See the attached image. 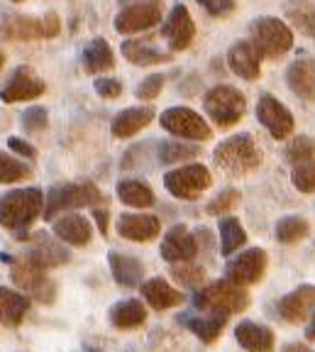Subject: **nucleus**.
<instances>
[{
  "label": "nucleus",
  "mask_w": 315,
  "mask_h": 352,
  "mask_svg": "<svg viewBox=\"0 0 315 352\" xmlns=\"http://www.w3.org/2000/svg\"><path fill=\"white\" fill-rule=\"evenodd\" d=\"M213 162L227 176H247L255 169H259L261 149L257 147L255 138L249 132H242V135L222 140L213 152Z\"/></svg>",
  "instance_id": "1"
},
{
  "label": "nucleus",
  "mask_w": 315,
  "mask_h": 352,
  "mask_svg": "<svg viewBox=\"0 0 315 352\" xmlns=\"http://www.w3.org/2000/svg\"><path fill=\"white\" fill-rule=\"evenodd\" d=\"M45 210V193L39 188H15L0 196V226L8 230L30 228Z\"/></svg>",
  "instance_id": "2"
},
{
  "label": "nucleus",
  "mask_w": 315,
  "mask_h": 352,
  "mask_svg": "<svg viewBox=\"0 0 315 352\" xmlns=\"http://www.w3.org/2000/svg\"><path fill=\"white\" fill-rule=\"evenodd\" d=\"M194 303L203 314L233 316V314H242L244 308L249 306V294L244 292V286L225 279V281H215V284H208L205 289H200V292L196 294Z\"/></svg>",
  "instance_id": "3"
},
{
  "label": "nucleus",
  "mask_w": 315,
  "mask_h": 352,
  "mask_svg": "<svg viewBox=\"0 0 315 352\" xmlns=\"http://www.w3.org/2000/svg\"><path fill=\"white\" fill-rule=\"evenodd\" d=\"M103 201V193H100V188L93 182L61 184V186L49 188V193L45 196V220H54L64 210L83 208V206H98Z\"/></svg>",
  "instance_id": "4"
},
{
  "label": "nucleus",
  "mask_w": 315,
  "mask_h": 352,
  "mask_svg": "<svg viewBox=\"0 0 315 352\" xmlns=\"http://www.w3.org/2000/svg\"><path fill=\"white\" fill-rule=\"evenodd\" d=\"M61 32V20L56 12L42 17L34 15H10L0 25V37L5 42H34V39H51Z\"/></svg>",
  "instance_id": "5"
},
{
  "label": "nucleus",
  "mask_w": 315,
  "mask_h": 352,
  "mask_svg": "<svg viewBox=\"0 0 315 352\" xmlns=\"http://www.w3.org/2000/svg\"><path fill=\"white\" fill-rule=\"evenodd\" d=\"M249 34L252 42L259 47V52L269 59H279L293 47V32L286 22L279 17H259L249 25Z\"/></svg>",
  "instance_id": "6"
},
{
  "label": "nucleus",
  "mask_w": 315,
  "mask_h": 352,
  "mask_svg": "<svg viewBox=\"0 0 315 352\" xmlns=\"http://www.w3.org/2000/svg\"><path fill=\"white\" fill-rule=\"evenodd\" d=\"M205 113L210 116V120L218 122L220 127H233L235 122H240V118L247 110V100L244 94H240L233 86H215L210 88L203 98Z\"/></svg>",
  "instance_id": "7"
},
{
  "label": "nucleus",
  "mask_w": 315,
  "mask_h": 352,
  "mask_svg": "<svg viewBox=\"0 0 315 352\" xmlns=\"http://www.w3.org/2000/svg\"><path fill=\"white\" fill-rule=\"evenodd\" d=\"M210 184H213V176H210L208 166L203 164H186L164 174L166 191L172 193L174 198H181V201L200 198V193L208 191Z\"/></svg>",
  "instance_id": "8"
},
{
  "label": "nucleus",
  "mask_w": 315,
  "mask_h": 352,
  "mask_svg": "<svg viewBox=\"0 0 315 352\" xmlns=\"http://www.w3.org/2000/svg\"><path fill=\"white\" fill-rule=\"evenodd\" d=\"M10 276H12V281H15V286H20L23 292L32 294L37 301H42V303L54 301V294H56L54 281L47 276L45 267H39L37 262H32L27 254L20 257L17 262H12Z\"/></svg>",
  "instance_id": "9"
},
{
  "label": "nucleus",
  "mask_w": 315,
  "mask_h": 352,
  "mask_svg": "<svg viewBox=\"0 0 315 352\" xmlns=\"http://www.w3.org/2000/svg\"><path fill=\"white\" fill-rule=\"evenodd\" d=\"M161 127L166 132H172L176 138L194 140V142H205L213 138V130L208 127V122L191 108H169L161 113Z\"/></svg>",
  "instance_id": "10"
},
{
  "label": "nucleus",
  "mask_w": 315,
  "mask_h": 352,
  "mask_svg": "<svg viewBox=\"0 0 315 352\" xmlns=\"http://www.w3.org/2000/svg\"><path fill=\"white\" fill-rule=\"evenodd\" d=\"M161 6H164L161 0H137V3H130V8H125V10H120L115 15V32L135 34L159 25L161 12H164Z\"/></svg>",
  "instance_id": "11"
},
{
  "label": "nucleus",
  "mask_w": 315,
  "mask_h": 352,
  "mask_svg": "<svg viewBox=\"0 0 315 352\" xmlns=\"http://www.w3.org/2000/svg\"><path fill=\"white\" fill-rule=\"evenodd\" d=\"M266 264H269V257H266V250L261 248H252V250H244L242 254L233 259V262L227 264V279L235 281L240 286H249V284H257L261 281L266 272Z\"/></svg>",
  "instance_id": "12"
},
{
  "label": "nucleus",
  "mask_w": 315,
  "mask_h": 352,
  "mask_svg": "<svg viewBox=\"0 0 315 352\" xmlns=\"http://www.w3.org/2000/svg\"><path fill=\"white\" fill-rule=\"evenodd\" d=\"M257 120L269 130V135L274 140H286L293 132V116L291 110L274 96H261L257 103Z\"/></svg>",
  "instance_id": "13"
},
{
  "label": "nucleus",
  "mask_w": 315,
  "mask_h": 352,
  "mask_svg": "<svg viewBox=\"0 0 315 352\" xmlns=\"http://www.w3.org/2000/svg\"><path fill=\"white\" fill-rule=\"evenodd\" d=\"M47 91V83L30 69V66H20L5 83V88L0 91V100L3 103H23V100H37L39 96Z\"/></svg>",
  "instance_id": "14"
},
{
  "label": "nucleus",
  "mask_w": 315,
  "mask_h": 352,
  "mask_svg": "<svg viewBox=\"0 0 315 352\" xmlns=\"http://www.w3.org/2000/svg\"><path fill=\"white\" fill-rule=\"evenodd\" d=\"M261 52L252 39H240L227 52V64L230 72L237 74L244 81H257L261 74Z\"/></svg>",
  "instance_id": "15"
},
{
  "label": "nucleus",
  "mask_w": 315,
  "mask_h": 352,
  "mask_svg": "<svg viewBox=\"0 0 315 352\" xmlns=\"http://www.w3.org/2000/svg\"><path fill=\"white\" fill-rule=\"evenodd\" d=\"M161 34L174 52H183L191 47L196 37V25L186 6H174V10L166 17L164 28H161Z\"/></svg>",
  "instance_id": "16"
},
{
  "label": "nucleus",
  "mask_w": 315,
  "mask_h": 352,
  "mask_svg": "<svg viewBox=\"0 0 315 352\" xmlns=\"http://www.w3.org/2000/svg\"><path fill=\"white\" fill-rule=\"evenodd\" d=\"M277 311L286 323H303V320L313 318L315 286L303 284V286H299V289H293L291 294H286V296L279 301Z\"/></svg>",
  "instance_id": "17"
},
{
  "label": "nucleus",
  "mask_w": 315,
  "mask_h": 352,
  "mask_svg": "<svg viewBox=\"0 0 315 352\" xmlns=\"http://www.w3.org/2000/svg\"><path fill=\"white\" fill-rule=\"evenodd\" d=\"M198 254V240L186 226H174L161 240V257L166 262H191Z\"/></svg>",
  "instance_id": "18"
},
{
  "label": "nucleus",
  "mask_w": 315,
  "mask_h": 352,
  "mask_svg": "<svg viewBox=\"0 0 315 352\" xmlns=\"http://www.w3.org/2000/svg\"><path fill=\"white\" fill-rule=\"evenodd\" d=\"M161 230L156 215L150 213H122L117 218V232L130 242H152Z\"/></svg>",
  "instance_id": "19"
},
{
  "label": "nucleus",
  "mask_w": 315,
  "mask_h": 352,
  "mask_svg": "<svg viewBox=\"0 0 315 352\" xmlns=\"http://www.w3.org/2000/svg\"><path fill=\"white\" fill-rule=\"evenodd\" d=\"M286 83L293 94L305 103L315 100V59H296L286 72Z\"/></svg>",
  "instance_id": "20"
},
{
  "label": "nucleus",
  "mask_w": 315,
  "mask_h": 352,
  "mask_svg": "<svg viewBox=\"0 0 315 352\" xmlns=\"http://www.w3.org/2000/svg\"><path fill=\"white\" fill-rule=\"evenodd\" d=\"M235 338L247 352H274V345H277L274 330L255 320H242L235 328Z\"/></svg>",
  "instance_id": "21"
},
{
  "label": "nucleus",
  "mask_w": 315,
  "mask_h": 352,
  "mask_svg": "<svg viewBox=\"0 0 315 352\" xmlns=\"http://www.w3.org/2000/svg\"><path fill=\"white\" fill-rule=\"evenodd\" d=\"M154 116L156 113H154L152 105H139V108L122 110V113H117V116L113 118L110 132L117 140H128V138H132V135H137L139 130H144V127L150 125V122L154 120Z\"/></svg>",
  "instance_id": "22"
},
{
  "label": "nucleus",
  "mask_w": 315,
  "mask_h": 352,
  "mask_svg": "<svg viewBox=\"0 0 315 352\" xmlns=\"http://www.w3.org/2000/svg\"><path fill=\"white\" fill-rule=\"evenodd\" d=\"M30 242H32V250L27 252V257L37 262L39 267L51 270V267H61L69 262V252L56 240H51L47 232H34Z\"/></svg>",
  "instance_id": "23"
},
{
  "label": "nucleus",
  "mask_w": 315,
  "mask_h": 352,
  "mask_svg": "<svg viewBox=\"0 0 315 352\" xmlns=\"http://www.w3.org/2000/svg\"><path fill=\"white\" fill-rule=\"evenodd\" d=\"M54 235L59 237L61 242H69L73 248H83V245H89L91 237H93V228L91 223L83 215L76 213H64L61 218L54 220Z\"/></svg>",
  "instance_id": "24"
},
{
  "label": "nucleus",
  "mask_w": 315,
  "mask_h": 352,
  "mask_svg": "<svg viewBox=\"0 0 315 352\" xmlns=\"http://www.w3.org/2000/svg\"><path fill=\"white\" fill-rule=\"evenodd\" d=\"M142 296L144 301L150 303L154 311H166V308H174V306H181L183 303V294L178 289H174L169 281L164 279H150L142 284Z\"/></svg>",
  "instance_id": "25"
},
{
  "label": "nucleus",
  "mask_w": 315,
  "mask_h": 352,
  "mask_svg": "<svg viewBox=\"0 0 315 352\" xmlns=\"http://www.w3.org/2000/svg\"><path fill=\"white\" fill-rule=\"evenodd\" d=\"M122 56L135 66H156L172 61V54L156 50L150 39H125L122 42Z\"/></svg>",
  "instance_id": "26"
},
{
  "label": "nucleus",
  "mask_w": 315,
  "mask_h": 352,
  "mask_svg": "<svg viewBox=\"0 0 315 352\" xmlns=\"http://www.w3.org/2000/svg\"><path fill=\"white\" fill-rule=\"evenodd\" d=\"M108 259H110V272H113V276H115V281L120 286L135 289V286L142 284L144 264L139 262L137 257H132V254L115 252V250H113V252L108 254Z\"/></svg>",
  "instance_id": "27"
},
{
  "label": "nucleus",
  "mask_w": 315,
  "mask_h": 352,
  "mask_svg": "<svg viewBox=\"0 0 315 352\" xmlns=\"http://www.w3.org/2000/svg\"><path fill=\"white\" fill-rule=\"evenodd\" d=\"M83 72L86 74H103L110 72L115 66V56H113L110 44L103 37H95L93 42H89V47L83 50Z\"/></svg>",
  "instance_id": "28"
},
{
  "label": "nucleus",
  "mask_w": 315,
  "mask_h": 352,
  "mask_svg": "<svg viewBox=\"0 0 315 352\" xmlns=\"http://www.w3.org/2000/svg\"><path fill=\"white\" fill-rule=\"evenodd\" d=\"M30 308V298L25 294H17L12 289H5L0 286V320L10 328H17V325L25 320V314Z\"/></svg>",
  "instance_id": "29"
},
{
  "label": "nucleus",
  "mask_w": 315,
  "mask_h": 352,
  "mask_svg": "<svg viewBox=\"0 0 315 352\" xmlns=\"http://www.w3.org/2000/svg\"><path fill=\"white\" fill-rule=\"evenodd\" d=\"M144 320H147V308L137 298H128V301H120L110 308V323L120 330L139 328Z\"/></svg>",
  "instance_id": "30"
},
{
  "label": "nucleus",
  "mask_w": 315,
  "mask_h": 352,
  "mask_svg": "<svg viewBox=\"0 0 315 352\" xmlns=\"http://www.w3.org/2000/svg\"><path fill=\"white\" fill-rule=\"evenodd\" d=\"M117 198L125 206H132V208H152L156 204L154 191L144 182H137V179H122L117 184Z\"/></svg>",
  "instance_id": "31"
},
{
  "label": "nucleus",
  "mask_w": 315,
  "mask_h": 352,
  "mask_svg": "<svg viewBox=\"0 0 315 352\" xmlns=\"http://www.w3.org/2000/svg\"><path fill=\"white\" fill-rule=\"evenodd\" d=\"M283 12L291 20V25H296L301 32L315 37V6L310 0H288Z\"/></svg>",
  "instance_id": "32"
},
{
  "label": "nucleus",
  "mask_w": 315,
  "mask_h": 352,
  "mask_svg": "<svg viewBox=\"0 0 315 352\" xmlns=\"http://www.w3.org/2000/svg\"><path fill=\"white\" fill-rule=\"evenodd\" d=\"M227 318H230V316L208 314V316H200V318H186L183 323L200 338V342H215L218 338H220L222 328H225Z\"/></svg>",
  "instance_id": "33"
},
{
  "label": "nucleus",
  "mask_w": 315,
  "mask_h": 352,
  "mask_svg": "<svg viewBox=\"0 0 315 352\" xmlns=\"http://www.w3.org/2000/svg\"><path fill=\"white\" fill-rule=\"evenodd\" d=\"M244 242H247V232L244 228L240 226L237 218H222L220 220V250L222 254H233L242 248Z\"/></svg>",
  "instance_id": "34"
},
{
  "label": "nucleus",
  "mask_w": 315,
  "mask_h": 352,
  "mask_svg": "<svg viewBox=\"0 0 315 352\" xmlns=\"http://www.w3.org/2000/svg\"><path fill=\"white\" fill-rule=\"evenodd\" d=\"M310 232L308 220L301 218V215H286L277 223V240L283 245H293V242L305 240Z\"/></svg>",
  "instance_id": "35"
},
{
  "label": "nucleus",
  "mask_w": 315,
  "mask_h": 352,
  "mask_svg": "<svg viewBox=\"0 0 315 352\" xmlns=\"http://www.w3.org/2000/svg\"><path fill=\"white\" fill-rule=\"evenodd\" d=\"M200 154L198 144H188V142H174V140H166L159 144V162L161 164H178V162L196 160Z\"/></svg>",
  "instance_id": "36"
},
{
  "label": "nucleus",
  "mask_w": 315,
  "mask_h": 352,
  "mask_svg": "<svg viewBox=\"0 0 315 352\" xmlns=\"http://www.w3.org/2000/svg\"><path fill=\"white\" fill-rule=\"evenodd\" d=\"M32 176V169H30L25 162L15 160L10 154L0 152V184H17L25 182Z\"/></svg>",
  "instance_id": "37"
},
{
  "label": "nucleus",
  "mask_w": 315,
  "mask_h": 352,
  "mask_svg": "<svg viewBox=\"0 0 315 352\" xmlns=\"http://www.w3.org/2000/svg\"><path fill=\"white\" fill-rule=\"evenodd\" d=\"M291 182L301 193H315V157L291 164Z\"/></svg>",
  "instance_id": "38"
},
{
  "label": "nucleus",
  "mask_w": 315,
  "mask_h": 352,
  "mask_svg": "<svg viewBox=\"0 0 315 352\" xmlns=\"http://www.w3.org/2000/svg\"><path fill=\"white\" fill-rule=\"evenodd\" d=\"M172 276L178 281L181 286H191V289H198L205 279V270L198 267V264L191 262H181L176 267H172Z\"/></svg>",
  "instance_id": "39"
},
{
  "label": "nucleus",
  "mask_w": 315,
  "mask_h": 352,
  "mask_svg": "<svg viewBox=\"0 0 315 352\" xmlns=\"http://www.w3.org/2000/svg\"><path fill=\"white\" fill-rule=\"evenodd\" d=\"M308 157H315V140L308 138V135H299L296 140H291L286 147V160L291 164L301 160H308Z\"/></svg>",
  "instance_id": "40"
},
{
  "label": "nucleus",
  "mask_w": 315,
  "mask_h": 352,
  "mask_svg": "<svg viewBox=\"0 0 315 352\" xmlns=\"http://www.w3.org/2000/svg\"><path fill=\"white\" fill-rule=\"evenodd\" d=\"M240 206V191L235 188H227L222 191L220 196H215L213 201L208 204V213L210 215H227L230 210H235Z\"/></svg>",
  "instance_id": "41"
},
{
  "label": "nucleus",
  "mask_w": 315,
  "mask_h": 352,
  "mask_svg": "<svg viewBox=\"0 0 315 352\" xmlns=\"http://www.w3.org/2000/svg\"><path fill=\"white\" fill-rule=\"evenodd\" d=\"M164 81H166V78L161 76V74H152V76H147V78H142V81H139V86L135 88V96H137L139 100H154L156 96L161 94Z\"/></svg>",
  "instance_id": "42"
},
{
  "label": "nucleus",
  "mask_w": 315,
  "mask_h": 352,
  "mask_svg": "<svg viewBox=\"0 0 315 352\" xmlns=\"http://www.w3.org/2000/svg\"><path fill=\"white\" fill-rule=\"evenodd\" d=\"M47 120H49V113H47V108H42V105H32V108H27L23 113V127L27 132L45 130Z\"/></svg>",
  "instance_id": "43"
},
{
  "label": "nucleus",
  "mask_w": 315,
  "mask_h": 352,
  "mask_svg": "<svg viewBox=\"0 0 315 352\" xmlns=\"http://www.w3.org/2000/svg\"><path fill=\"white\" fill-rule=\"evenodd\" d=\"M198 3L213 17H225L235 10V0H198Z\"/></svg>",
  "instance_id": "44"
},
{
  "label": "nucleus",
  "mask_w": 315,
  "mask_h": 352,
  "mask_svg": "<svg viewBox=\"0 0 315 352\" xmlns=\"http://www.w3.org/2000/svg\"><path fill=\"white\" fill-rule=\"evenodd\" d=\"M93 88L100 98H117L122 94V83L117 78H98L93 83Z\"/></svg>",
  "instance_id": "45"
},
{
  "label": "nucleus",
  "mask_w": 315,
  "mask_h": 352,
  "mask_svg": "<svg viewBox=\"0 0 315 352\" xmlns=\"http://www.w3.org/2000/svg\"><path fill=\"white\" fill-rule=\"evenodd\" d=\"M8 147H10L15 154H20V157H27V160H34V157H37V149L20 138H8Z\"/></svg>",
  "instance_id": "46"
},
{
  "label": "nucleus",
  "mask_w": 315,
  "mask_h": 352,
  "mask_svg": "<svg viewBox=\"0 0 315 352\" xmlns=\"http://www.w3.org/2000/svg\"><path fill=\"white\" fill-rule=\"evenodd\" d=\"M93 215H95V223H98L100 232H103V235H108V210H105V208H95Z\"/></svg>",
  "instance_id": "47"
},
{
  "label": "nucleus",
  "mask_w": 315,
  "mask_h": 352,
  "mask_svg": "<svg viewBox=\"0 0 315 352\" xmlns=\"http://www.w3.org/2000/svg\"><path fill=\"white\" fill-rule=\"evenodd\" d=\"M283 352H310V350L305 345H301V342H293V345H286Z\"/></svg>",
  "instance_id": "48"
},
{
  "label": "nucleus",
  "mask_w": 315,
  "mask_h": 352,
  "mask_svg": "<svg viewBox=\"0 0 315 352\" xmlns=\"http://www.w3.org/2000/svg\"><path fill=\"white\" fill-rule=\"evenodd\" d=\"M305 338H308V340H315V314H313V320H310V325L305 328Z\"/></svg>",
  "instance_id": "49"
},
{
  "label": "nucleus",
  "mask_w": 315,
  "mask_h": 352,
  "mask_svg": "<svg viewBox=\"0 0 315 352\" xmlns=\"http://www.w3.org/2000/svg\"><path fill=\"white\" fill-rule=\"evenodd\" d=\"M3 66H5V56H3V52H0V72H3Z\"/></svg>",
  "instance_id": "50"
},
{
  "label": "nucleus",
  "mask_w": 315,
  "mask_h": 352,
  "mask_svg": "<svg viewBox=\"0 0 315 352\" xmlns=\"http://www.w3.org/2000/svg\"><path fill=\"white\" fill-rule=\"evenodd\" d=\"M120 3H122V6H128V0H120Z\"/></svg>",
  "instance_id": "51"
},
{
  "label": "nucleus",
  "mask_w": 315,
  "mask_h": 352,
  "mask_svg": "<svg viewBox=\"0 0 315 352\" xmlns=\"http://www.w3.org/2000/svg\"><path fill=\"white\" fill-rule=\"evenodd\" d=\"M12 3H25V0H12Z\"/></svg>",
  "instance_id": "52"
}]
</instances>
